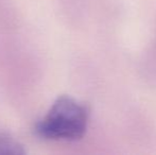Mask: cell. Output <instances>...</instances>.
<instances>
[{
	"instance_id": "6da1fadb",
	"label": "cell",
	"mask_w": 156,
	"mask_h": 155,
	"mask_svg": "<svg viewBox=\"0 0 156 155\" xmlns=\"http://www.w3.org/2000/svg\"><path fill=\"white\" fill-rule=\"evenodd\" d=\"M88 110L69 96H61L53 102L46 116L36 124L41 137L53 140H78L86 133Z\"/></svg>"
},
{
	"instance_id": "7a4b0ae2",
	"label": "cell",
	"mask_w": 156,
	"mask_h": 155,
	"mask_svg": "<svg viewBox=\"0 0 156 155\" xmlns=\"http://www.w3.org/2000/svg\"><path fill=\"white\" fill-rule=\"evenodd\" d=\"M25 153L26 151L23 149V146L19 141H17L11 135L0 133V155L1 154L19 155Z\"/></svg>"
}]
</instances>
